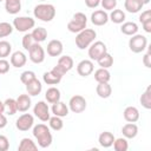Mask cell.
<instances>
[{
	"mask_svg": "<svg viewBox=\"0 0 151 151\" xmlns=\"http://www.w3.org/2000/svg\"><path fill=\"white\" fill-rule=\"evenodd\" d=\"M11 64L14 67H22L26 64V55L20 51L14 52L11 55Z\"/></svg>",
	"mask_w": 151,
	"mask_h": 151,
	"instance_id": "cell-21",
	"label": "cell"
},
{
	"mask_svg": "<svg viewBox=\"0 0 151 151\" xmlns=\"http://www.w3.org/2000/svg\"><path fill=\"white\" fill-rule=\"evenodd\" d=\"M6 124H7V118H6V116L2 114V113H0V129L5 127Z\"/></svg>",
	"mask_w": 151,
	"mask_h": 151,
	"instance_id": "cell-50",
	"label": "cell"
},
{
	"mask_svg": "<svg viewBox=\"0 0 151 151\" xmlns=\"http://www.w3.org/2000/svg\"><path fill=\"white\" fill-rule=\"evenodd\" d=\"M15 100H17L18 111H20V112L27 111L31 106V98H29L28 94H20Z\"/></svg>",
	"mask_w": 151,
	"mask_h": 151,
	"instance_id": "cell-15",
	"label": "cell"
},
{
	"mask_svg": "<svg viewBox=\"0 0 151 151\" xmlns=\"http://www.w3.org/2000/svg\"><path fill=\"white\" fill-rule=\"evenodd\" d=\"M99 2H100V0H85L86 6L90 7V8H94V7H97V6L99 5Z\"/></svg>",
	"mask_w": 151,
	"mask_h": 151,
	"instance_id": "cell-48",
	"label": "cell"
},
{
	"mask_svg": "<svg viewBox=\"0 0 151 151\" xmlns=\"http://www.w3.org/2000/svg\"><path fill=\"white\" fill-rule=\"evenodd\" d=\"M13 31V27L9 22H0V38L9 35Z\"/></svg>",
	"mask_w": 151,
	"mask_h": 151,
	"instance_id": "cell-39",
	"label": "cell"
},
{
	"mask_svg": "<svg viewBox=\"0 0 151 151\" xmlns=\"http://www.w3.org/2000/svg\"><path fill=\"white\" fill-rule=\"evenodd\" d=\"M55 15V8L51 4H40L34 7V17L42 21H51Z\"/></svg>",
	"mask_w": 151,
	"mask_h": 151,
	"instance_id": "cell-2",
	"label": "cell"
},
{
	"mask_svg": "<svg viewBox=\"0 0 151 151\" xmlns=\"http://www.w3.org/2000/svg\"><path fill=\"white\" fill-rule=\"evenodd\" d=\"M34 41L35 42H41L47 38V31L44 27H37L33 29V32L31 33Z\"/></svg>",
	"mask_w": 151,
	"mask_h": 151,
	"instance_id": "cell-29",
	"label": "cell"
},
{
	"mask_svg": "<svg viewBox=\"0 0 151 151\" xmlns=\"http://www.w3.org/2000/svg\"><path fill=\"white\" fill-rule=\"evenodd\" d=\"M19 151H35L37 150V145L34 144V142L29 138H22L19 146H18Z\"/></svg>",
	"mask_w": 151,
	"mask_h": 151,
	"instance_id": "cell-26",
	"label": "cell"
},
{
	"mask_svg": "<svg viewBox=\"0 0 151 151\" xmlns=\"http://www.w3.org/2000/svg\"><path fill=\"white\" fill-rule=\"evenodd\" d=\"M147 40L142 34H133L132 38L129 40V47L133 53H140L146 48Z\"/></svg>",
	"mask_w": 151,
	"mask_h": 151,
	"instance_id": "cell-5",
	"label": "cell"
},
{
	"mask_svg": "<svg viewBox=\"0 0 151 151\" xmlns=\"http://www.w3.org/2000/svg\"><path fill=\"white\" fill-rule=\"evenodd\" d=\"M12 50V46L8 41L6 40H1L0 41V58H6L9 55Z\"/></svg>",
	"mask_w": 151,
	"mask_h": 151,
	"instance_id": "cell-37",
	"label": "cell"
},
{
	"mask_svg": "<svg viewBox=\"0 0 151 151\" xmlns=\"http://www.w3.org/2000/svg\"><path fill=\"white\" fill-rule=\"evenodd\" d=\"M101 6L104 9L112 11L117 6V0H101Z\"/></svg>",
	"mask_w": 151,
	"mask_h": 151,
	"instance_id": "cell-42",
	"label": "cell"
},
{
	"mask_svg": "<svg viewBox=\"0 0 151 151\" xmlns=\"http://www.w3.org/2000/svg\"><path fill=\"white\" fill-rule=\"evenodd\" d=\"M9 147V143L6 136L0 134V151H6Z\"/></svg>",
	"mask_w": 151,
	"mask_h": 151,
	"instance_id": "cell-45",
	"label": "cell"
},
{
	"mask_svg": "<svg viewBox=\"0 0 151 151\" xmlns=\"http://www.w3.org/2000/svg\"><path fill=\"white\" fill-rule=\"evenodd\" d=\"M33 136L37 138L39 146L47 147L52 143V134L50 132V129L45 124H38L33 129Z\"/></svg>",
	"mask_w": 151,
	"mask_h": 151,
	"instance_id": "cell-1",
	"label": "cell"
},
{
	"mask_svg": "<svg viewBox=\"0 0 151 151\" xmlns=\"http://www.w3.org/2000/svg\"><path fill=\"white\" fill-rule=\"evenodd\" d=\"M33 123H34L33 116L29 114V113H24V114H21V116L17 119L15 126H17V129L20 130V131H27V130H29V129L32 127Z\"/></svg>",
	"mask_w": 151,
	"mask_h": 151,
	"instance_id": "cell-10",
	"label": "cell"
},
{
	"mask_svg": "<svg viewBox=\"0 0 151 151\" xmlns=\"http://www.w3.org/2000/svg\"><path fill=\"white\" fill-rule=\"evenodd\" d=\"M122 132L126 138H134L138 133V126L134 123H127L123 126Z\"/></svg>",
	"mask_w": 151,
	"mask_h": 151,
	"instance_id": "cell-23",
	"label": "cell"
},
{
	"mask_svg": "<svg viewBox=\"0 0 151 151\" xmlns=\"http://www.w3.org/2000/svg\"><path fill=\"white\" fill-rule=\"evenodd\" d=\"M97 61H98V64H99L100 67H103V68H109V67H111L112 64H113V58H112V55H111L110 53L106 52V53L103 54Z\"/></svg>",
	"mask_w": 151,
	"mask_h": 151,
	"instance_id": "cell-31",
	"label": "cell"
},
{
	"mask_svg": "<svg viewBox=\"0 0 151 151\" xmlns=\"http://www.w3.org/2000/svg\"><path fill=\"white\" fill-rule=\"evenodd\" d=\"M52 112L54 113V116L65 117L68 113V109H67V106H66L65 103H63V101L59 100L57 103H53V105H52Z\"/></svg>",
	"mask_w": 151,
	"mask_h": 151,
	"instance_id": "cell-22",
	"label": "cell"
},
{
	"mask_svg": "<svg viewBox=\"0 0 151 151\" xmlns=\"http://www.w3.org/2000/svg\"><path fill=\"white\" fill-rule=\"evenodd\" d=\"M42 78H44V81H45L46 84H48V85H55V84H59L60 80H61L60 77L55 76V74L52 73L51 71H50V72H45L44 76H42Z\"/></svg>",
	"mask_w": 151,
	"mask_h": 151,
	"instance_id": "cell-32",
	"label": "cell"
},
{
	"mask_svg": "<svg viewBox=\"0 0 151 151\" xmlns=\"http://www.w3.org/2000/svg\"><path fill=\"white\" fill-rule=\"evenodd\" d=\"M34 25H35L34 19H32L29 17H19L13 20V26L19 32H26V31L33 28Z\"/></svg>",
	"mask_w": 151,
	"mask_h": 151,
	"instance_id": "cell-6",
	"label": "cell"
},
{
	"mask_svg": "<svg viewBox=\"0 0 151 151\" xmlns=\"http://www.w3.org/2000/svg\"><path fill=\"white\" fill-rule=\"evenodd\" d=\"M9 70V63L6 59H0V74H5L7 73Z\"/></svg>",
	"mask_w": 151,
	"mask_h": 151,
	"instance_id": "cell-44",
	"label": "cell"
},
{
	"mask_svg": "<svg viewBox=\"0 0 151 151\" xmlns=\"http://www.w3.org/2000/svg\"><path fill=\"white\" fill-rule=\"evenodd\" d=\"M142 1H143V4H144V5H145V4H149V2H150V0H142Z\"/></svg>",
	"mask_w": 151,
	"mask_h": 151,
	"instance_id": "cell-52",
	"label": "cell"
},
{
	"mask_svg": "<svg viewBox=\"0 0 151 151\" xmlns=\"http://www.w3.org/2000/svg\"><path fill=\"white\" fill-rule=\"evenodd\" d=\"M86 24H87V18L84 13L78 12L73 15L72 20L68 21L67 24V28L70 32L72 33H79L80 31L86 28Z\"/></svg>",
	"mask_w": 151,
	"mask_h": 151,
	"instance_id": "cell-4",
	"label": "cell"
},
{
	"mask_svg": "<svg viewBox=\"0 0 151 151\" xmlns=\"http://www.w3.org/2000/svg\"><path fill=\"white\" fill-rule=\"evenodd\" d=\"M45 97H46V99H47L48 103H51V104L57 103V101L60 100V91L57 87L52 86V87L47 88V91L45 93Z\"/></svg>",
	"mask_w": 151,
	"mask_h": 151,
	"instance_id": "cell-25",
	"label": "cell"
},
{
	"mask_svg": "<svg viewBox=\"0 0 151 151\" xmlns=\"http://www.w3.org/2000/svg\"><path fill=\"white\" fill-rule=\"evenodd\" d=\"M1 1H2V0H0V2H1Z\"/></svg>",
	"mask_w": 151,
	"mask_h": 151,
	"instance_id": "cell-53",
	"label": "cell"
},
{
	"mask_svg": "<svg viewBox=\"0 0 151 151\" xmlns=\"http://www.w3.org/2000/svg\"><path fill=\"white\" fill-rule=\"evenodd\" d=\"M51 72H52V73H54L55 76H58V77L63 78V76H64V74H65L67 71H66V68H65V67H63L61 65L57 64V66H54V67L51 70Z\"/></svg>",
	"mask_w": 151,
	"mask_h": 151,
	"instance_id": "cell-43",
	"label": "cell"
},
{
	"mask_svg": "<svg viewBox=\"0 0 151 151\" xmlns=\"http://www.w3.org/2000/svg\"><path fill=\"white\" fill-rule=\"evenodd\" d=\"M147 20H151V11L150 9H146L144 12H142V14L139 15V21L143 24Z\"/></svg>",
	"mask_w": 151,
	"mask_h": 151,
	"instance_id": "cell-46",
	"label": "cell"
},
{
	"mask_svg": "<svg viewBox=\"0 0 151 151\" xmlns=\"http://www.w3.org/2000/svg\"><path fill=\"white\" fill-rule=\"evenodd\" d=\"M41 1H44V0H41Z\"/></svg>",
	"mask_w": 151,
	"mask_h": 151,
	"instance_id": "cell-54",
	"label": "cell"
},
{
	"mask_svg": "<svg viewBox=\"0 0 151 151\" xmlns=\"http://www.w3.org/2000/svg\"><path fill=\"white\" fill-rule=\"evenodd\" d=\"M143 63H144V65H145L147 68L151 67V51H150V48H149L147 53L144 55V58H143Z\"/></svg>",
	"mask_w": 151,
	"mask_h": 151,
	"instance_id": "cell-47",
	"label": "cell"
},
{
	"mask_svg": "<svg viewBox=\"0 0 151 151\" xmlns=\"http://www.w3.org/2000/svg\"><path fill=\"white\" fill-rule=\"evenodd\" d=\"M58 64L66 68V71H70L73 67V59L70 55H63L58 59Z\"/></svg>",
	"mask_w": 151,
	"mask_h": 151,
	"instance_id": "cell-35",
	"label": "cell"
},
{
	"mask_svg": "<svg viewBox=\"0 0 151 151\" xmlns=\"http://www.w3.org/2000/svg\"><path fill=\"white\" fill-rule=\"evenodd\" d=\"M26 90L29 96H38L41 92V83L37 78H34L26 84Z\"/></svg>",
	"mask_w": 151,
	"mask_h": 151,
	"instance_id": "cell-17",
	"label": "cell"
},
{
	"mask_svg": "<svg viewBox=\"0 0 151 151\" xmlns=\"http://www.w3.org/2000/svg\"><path fill=\"white\" fill-rule=\"evenodd\" d=\"M110 19L116 24H122L125 20V13L122 9H112L110 14Z\"/></svg>",
	"mask_w": 151,
	"mask_h": 151,
	"instance_id": "cell-33",
	"label": "cell"
},
{
	"mask_svg": "<svg viewBox=\"0 0 151 151\" xmlns=\"http://www.w3.org/2000/svg\"><path fill=\"white\" fill-rule=\"evenodd\" d=\"M109 20V15L103 9H98V11H94L92 14H91V21L93 25L96 26H103Z\"/></svg>",
	"mask_w": 151,
	"mask_h": 151,
	"instance_id": "cell-12",
	"label": "cell"
},
{
	"mask_svg": "<svg viewBox=\"0 0 151 151\" xmlns=\"http://www.w3.org/2000/svg\"><path fill=\"white\" fill-rule=\"evenodd\" d=\"M5 104V110L8 114H14L17 111H18V107H17V100L13 99V98H8L6 99V101L4 103Z\"/></svg>",
	"mask_w": 151,
	"mask_h": 151,
	"instance_id": "cell-34",
	"label": "cell"
},
{
	"mask_svg": "<svg viewBox=\"0 0 151 151\" xmlns=\"http://www.w3.org/2000/svg\"><path fill=\"white\" fill-rule=\"evenodd\" d=\"M110 72L106 70V68H98L96 72H94V79L98 81V83H109L110 80Z\"/></svg>",
	"mask_w": 151,
	"mask_h": 151,
	"instance_id": "cell-28",
	"label": "cell"
},
{
	"mask_svg": "<svg viewBox=\"0 0 151 151\" xmlns=\"http://www.w3.org/2000/svg\"><path fill=\"white\" fill-rule=\"evenodd\" d=\"M107 52V47L103 41H96L90 48H88V57L92 60H98L103 54Z\"/></svg>",
	"mask_w": 151,
	"mask_h": 151,
	"instance_id": "cell-8",
	"label": "cell"
},
{
	"mask_svg": "<svg viewBox=\"0 0 151 151\" xmlns=\"http://www.w3.org/2000/svg\"><path fill=\"white\" fill-rule=\"evenodd\" d=\"M96 35H97V33L92 28H85V29L80 31L78 33V35L76 37V45H77V47L80 48V50L86 48L94 40Z\"/></svg>",
	"mask_w": 151,
	"mask_h": 151,
	"instance_id": "cell-3",
	"label": "cell"
},
{
	"mask_svg": "<svg viewBox=\"0 0 151 151\" xmlns=\"http://www.w3.org/2000/svg\"><path fill=\"white\" fill-rule=\"evenodd\" d=\"M96 91L100 98H109L112 93V87L109 83H98Z\"/></svg>",
	"mask_w": 151,
	"mask_h": 151,
	"instance_id": "cell-20",
	"label": "cell"
},
{
	"mask_svg": "<svg viewBox=\"0 0 151 151\" xmlns=\"http://www.w3.org/2000/svg\"><path fill=\"white\" fill-rule=\"evenodd\" d=\"M35 41H34V39H33V37H32V34L31 33H28V34H25L24 37H22V46H24V48L25 50H29V47L34 44Z\"/></svg>",
	"mask_w": 151,
	"mask_h": 151,
	"instance_id": "cell-41",
	"label": "cell"
},
{
	"mask_svg": "<svg viewBox=\"0 0 151 151\" xmlns=\"http://www.w3.org/2000/svg\"><path fill=\"white\" fill-rule=\"evenodd\" d=\"M4 111H5V104L0 100V113H4Z\"/></svg>",
	"mask_w": 151,
	"mask_h": 151,
	"instance_id": "cell-51",
	"label": "cell"
},
{
	"mask_svg": "<svg viewBox=\"0 0 151 151\" xmlns=\"http://www.w3.org/2000/svg\"><path fill=\"white\" fill-rule=\"evenodd\" d=\"M63 52V44L60 40L53 39L47 44V54L51 57H58Z\"/></svg>",
	"mask_w": 151,
	"mask_h": 151,
	"instance_id": "cell-14",
	"label": "cell"
},
{
	"mask_svg": "<svg viewBox=\"0 0 151 151\" xmlns=\"http://www.w3.org/2000/svg\"><path fill=\"white\" fill-rule=\"evenodd\" d=\"M50 126L53 129V130H55V131H59V130H61L63 129V120H61V118L60 117H58V116H54V117H50Z\"/></svg>",
	"mask_w": 151,
	"mask_h": 151,
	"instance_id": "cell-38",
	"label": "cell"
},
{
	"mask_svg": "<svg viewBox=\"0 0 151 151\" xmlns=\"http://www.w3.org/2000/svg\"><path fill=\"white\" fill-rule=\"evenodd\" d=\"M77 72L81 77H87L93 72V63L91 60H81L77 65Z\"/></svg>",
	"mask_w": 151,
	"mask_h": 151,
	"instance_id": "cell-13",
	"label": "cell"
},
{
	"mask_svg": "<svg viewBox=\"0 0 151 151\" xmlns=\"http://www.w3.org/2000/svg\"><path fill=\"white\" fill-rule=\"evenodd\" d=\"M140 104L147 110L151 109V85H149L145 92L140 96Z\"/></svg>",
	"mask_w": 151,
	"mask_h": 151,
	"instance_id": "cell-30",
	"label": "cell"
},
{
	"mask_svg": "<svg viewBox=\"0 0 151 151\" xmlns=\"http://www.w3.org/2000/svg\"><path fill=\"white\" fill-rule=\"evenodd\" d=\"M113 147L116 151H126L127 147H129V144H127V140L125 138H118V139H114L113 142Z\"/></svg>",
	"mask_w": 151,
	"mask_h": 151,
	"instance_id": "cell-36",
	"label": "cell"
},
{
	"mask_svg": "<svg viewBox=\"0 0 151 151\" xmlns=\"http://www.w3.org/2000/svg\"><path fill=\"white\" fill-rule=\"evenodd\" d=\"M120 31L125 34V35H133L137 33L138 31V26L137 24L132 22V21H127V22H124L120 27Z\"/></svg>",
	"mask_w": 151,
	"mask_h": 151,
	"instance_id": "cell-27",
	"label": "cell"
},
{
	"mask_svg": "<svg viewBox=\"0 0 151 151\" xmlns=\"http://www.w3.org/2000/svg\"><path fill=\"white\" fill-rule=\"evenodd\" d=\"M139 118V111L134 106H127L124 110V119L129 123H134Z\"/></svg>",
	"mask_w": 151,
	"mask_h": 151,
	"instance_id": "cell-16",
	"label": "cell"
},
{
	"mask_svg": "<svg viewBox=\"0 0 151 151\" xmlns=\"http://www.w3.org/2000/svg\"><path fill=\"white\" fill-rule=\"evenodd\" d=\"M98 142L103 147H110L114 142V136L109 131H104L99 134Z\"/></svg>",
	"mask_w": 151,
	"mask_h": 151,
	"instance_id": "cell-19",
	"label": "cell"
},
{
	"mask_svg": "<svg viewBox=\"0 0 151 151\" xmlns=\"http://www.w3.org/2000/svg\"><path fill=\"white\" fill-rule=\"evenodd\" d=\"M142 25H143V28H144L145 32H147V33L151 32V20H147V21L143 22Z\"/></svg>",
	"mask_w": 151,
	"mask_h": 151,
	"instance_id": "cell-49",
	"label": "cell"
},
{
	"mask_svg": "<svg viewBox=\"0 0 151 151\" xmlns=\"http://www.w3.org/2000/svg\"><path fill=\"white\" fill-rule=\"evenodd\" d=\"M33 113L41 120V122H47L50 119V111L48 106L45 101H38L33 109Z\"/></svg>",
	"mask_w": 151,
	"mask_h": 151,
	"instance_id": "cell-11",
	"label": "cell"
},
{
	"mask_svg": "<svg viewBox=\"0 0 151 151\" xmlns=\"http://www.w3.org/2000/svg\"><path fill=\"white\" fill-rule=\"evenodd\" d=\"M70 109L74 113H80L86 109V100L83 96L76 94L70 99Z\"/></svg>",
	"mask_w": 151,
	"mask_h": 151,
	"instance_id": "cell-9",
	"label": "cell"
},
{
	"mask_svg": "<svg viewBox=\"0 0 151 151\" xmlns=\"http://www.w3.org/2000/svg\"><path fill=\"white\" fill-rule=\"evenodd\" d=\"M5 8H6L7 13L17 14L21 9V2H20V0H6Z\"/></svg>",
	"mask_w": 151,
	"mask_h": 151,
	"instance_id": "cell-24",
	"label": "cell"
},
{
	"mask_svg": "<svg viewBox=\"0 0 151 151\" xmlns=\"http://www.w3.org/2000/svg\"><path fill=\"white\" fill-rule=\"evenodd\" d=\"M28 53H29V59H31L33 63H35V64H40V63H42L44 59H45V51H44V48L40 46L39 42H34V44L29 47Z\"/></svg>",
	"mask_w": 151,
	"mask_h": 151,
	"instance_id": "cell-7",
	"label": "cell"
},
{
	"mask_svg": "<svg viewBox=\"0 0 151 151\" xmlns=\"http://www.w3.org/2000/svg\"><path fill=\"white\" fill-rule=\"evenodd\" d=\"M35 78V73L33 72V71H24L22 73H21V76H20V80H21V83H24L25 85L28 83V81H31L32 79H34Z\"/></svg>",
	"mask_w": 151,
	"mask_h": 151,
	"instance_id": "cell-40",
	"label": "cell"
},
{
	"mask_svg": "<svg viewBox=\"0 0 151 151\" xmlns=\"http://www.w3.org/2000/svg\"><path fill=\"white\" fill-rule=\"evenodd\" d=\"M124 6H125V9L127 12H130V13H137V12H139L143 8L144 4H143L142 0H125Z\"/></svg>",
	"mask_w": 151,
	"mask_h": 151,
	"instance_id": "cell-18",
	"label": "cell"
}]
</instances>
